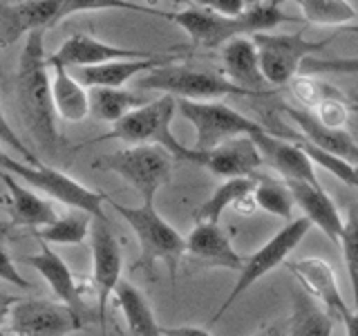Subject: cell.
Wrapping results in <instances>:
<instances>
[{
  "label": "cell",
  "mask_w": 358,
  "mask_h": 336,
  "mask_svg": "<svg viewBox=\"0 0 358 336\" xmlns=\"http://www.w3.org/2000/svg\"><path fill=\"white\" fill-rule=\"evenodd\" d=\"M186 255L199 269L240 272L244 265V258L233 249L229 233L220 222H195L193 231L186 235Z\"/></svg>",
  "instance_id": "cell-13"
},
{
  "label": "cell",
  "mask_w": 358,
  "mask_h": 336,
  "mask_svg": "<svg viewBox=\"0 0 358 336\" xmlns=\"http://www.w3.org/2000/svg\"><path fill=\"white\" fill-rule=\"evenodd\" d=\"M311 227L313 224L305 216L298 218V220H291L273 235L271 240H266L255 253L244 258V265L238 272V280H235V285L231 289V294L227 296V300H224L220 305V309L213 314V323H217L224 314L235 305V300H238L242 294H246L257 280H262L266 274H271L273 269L285 265L287 258L296 251V246L305 240V235L309 233Z\"/></svg>",
  "instance_id": "cell-9"
},
{
  "label": "cell",
  "mask_w": 358,
  "mask_h": 336,
  "mask_svg": "<svg viewBox=\"0 0 358 336\" xmlns=\"http://www.w3.org/2000/svg\"><path fill=\"white\" fill-rule=\"evenodd\" d=\"M108 206L115 209L117 216H121L132 229L134 238L139 242V260L134 267H143L152 272L157 262H166L171 278L175 280L177 269L182 258L186 255V238L179 233L171 222H166L164 216L155 209V204L128 206L121 202L108 197Z\"/></svg>",
  "instance_id": "cell-4"
},
{
  "label": "cell",
  "mask_w": 358,
  "mask_h": 336,
  "mask_svg": "<svg viewBox=\"0 0 358 336\" xmlns=\"http://www.w3.org/2000/svg\"><path fill=\"white\" fill-rule=\"evenodd\" d=\"M175 155L157 144H134L128 148L99 157L92 164L96 171L115 173L139 193L143 204H155L157 193L171 184Z\"/></svg>",
  "instance_id": "cell-5"
},
{
  "label": "cell",
  "mask_w": 358,
  "mask_h": 336,
  "mask_svg": "<svg viewBox=\"0 0 358 336\" xmlns=\"http://www.w3.org/2000/svg\"><path fill=\"white\" fill-rule=\"evenodd\" d=\"M285 115L294 121V126H298V130L302 132V137L309 139L311 144H316L318 148L327 150L341 160L350 162V164H358V141L350 134L345 126H327L322 123L316 112L302 106H282Z\"/></svg>",
  "instance_id": "cell-18"
},
{
  "label": "cell",
  "mask_w": 358,
  "mask_h": 336,
  "mask_svg": "<svg viewBox=\"0 0 358 336\" xmlns=\"http://www.w3.org/2000/svg\"><path fill=\"white\" fill-rule=\"evenodd\" d=\"M253 43L260 54V67L268 85H287L300 74L302 63L309 56H316L334 41H307L302 34H271L260 31L253 34Z\"/></svg>",
  "instance_id": "cell-10"
},
{
  "label": "cell",
  "mask_w": 358,
  "mask_h": 336,
  "mask_svg": "<svg viewBox=\"0 0 358 336\" xmlns=\"http://www.w3.org/2000/svg\"><path fill=\"white\" fill-rule=\"evenodd\" d=\"M18 298H11V296H0V325H3L7 318H9V312H11V305H14Z\"/></svg>",
  "instance_id": "cell-42"
},
{
  "label": "cell",
  "mask_w": 358,
  "mask_h": 336,
  "mask_svg": "<svg viewBox=\"0 0 358 336\" xmlns=\"http://www.w3.org/2000/svg\"><path fill=\"white\" fill-rule=\"evenodd\" d=\"M148 3H171V5H193L195 0H148Z\"/></svg>",
  "instance_id": "cell-44"
},
{
  "label": "cell",
  "mask_w": 358,
  "mask_h": 336,
  "mask_svg": "<svg viewBox=\"0 0 358 336\" xmlns=\"http://www.w3.org/2000/svg\"><path fill=\"white\" fill-rule=\"evenodd\" d=\"M0 141H3L5 146H9L11 150H16L20 160H25V162H29V164L41 162L38 157H36V153H34L31 148H27V146L20 141L18 132L9 126V121H7V117H5L3 108H0Z\"/></svg>",
  "instance_id": "cell-37"
},
{
  "label": "cell",
  "mask_w": 358,
  "mask_h": 336,
  "mask_svg": "<svg viewBox=\"0 0 358 336\" xmlns=\"http://www.w3.org/2000/svg\"><path fill=\"white\" fill-rule=\"evenodd\" d=\"M257 148L262 153V160L273 168V171L287 179V182H309V184H320L316 171H313L311 157L300 148L298 141L278 137V134L262 130L253 134Z\"/></svg>",
  "instance_id": "cell-17"
},
{
  "label": "cell",
  "mask_w": 358,
  "mask_h": 336,
  "mask_svg": "<svg viewBox=\"0 0 358 336\" xmlns=\"http://www.w3.org/2000/svg\"><path fill=\"white\" fill-rule=\"evenodd\" d=\"M61 0H18L0 3V48L27 38L29 34L54 27L59 18Z\"/></svg>",
  "instance_id": "cell-14"
},
{
  "label": "cell",
  "mask_w": 358,
  "mask_h": 336,
  "mask_svg": "<svg viewBox=\"0 0 358 336\" xmlns=\"http://www.w3.org/2000/svg\"><path fill=\"white\" fill-rule=\"evenodd\" d=\"M0 171L16 175L18 179H22V182H27L31 188H36L38 193L48 195L52 200H59L72 209L85 211L92 218L108 220L106 211H103V206L108 204V195L83 186L81 182H76L74 177L59 171V168L48 166L45 162L29 164L25 160H14V157L3 155V160H0Z\"/></svg>",
  "instance_id": "cell-6"
},
{
  "label": "cell",
  "mask_w": 358,
  "mask_h": 336,
  "mask_svg": "<svg viewBox=\"0 0 358 336\" xmlns=\"http://www.w3.org/2000/svg\"><path fill=\"white\" fill-rule=\"evenodd\" d=\"M155 54L157 52L119 48V45L90 36V34H74V36L67 38L54 54H50V59L76 70V67L101 65V63L117 61V59H145V56H155Z\"/></svg>",
  "instance_id": "cell-20"
},
{
  "label": "cell",
  "mask_w": 358,
  "mask_h": 336,
  "mask_svg": "<svg viewBox=\"0 0 358 336\" xmlns=\"http://www.w3.org/2000/svg\"><path fill=\"white\" fill-rule=\"evenodd\" d=\"M16 101L20 119L31 139L50 157L61 150V132L56 126V106L52 97L50 63L45 56L43 29L27 36L16 67Z\"/></svg>",
  "instance_id": "cell-1"
},
{
  "label": "cell",
  "mask_w": 358,
  "mask_h": 336,
  "mask_svg": "<svg viewBox=\"0 0 358 336\" xmlns=\"http://www.w3.org/2000/svg\"><path fill=\"white\" fill-rule=\"evenodd\" d=\"M164 336H213L208 330L197 325H177V328H164Z\"/></svg>",
  "instance_id": "cell-40"
},
{
  "label": "cell",
  "mask_w": 358,
  "mask_h": 336,
  "mask_svg": "<svg viewBox=\"0 0 358 336\" xmlns=\"http://www.w3.org/2000/svg\"><path fill=\"white\" fill-rule=\"evenodd\" d=\"M7 229H9V227H7V224H5L3 220H0V233H7Z\"/></svg>",
  "instance_id": "cell-49"
},
{
  "label": "cell",
  "mask_w": 358,
  "mask_h": 336,
  "mask_svg": "<svg viewBox=\"0 0 358 336\" xmlns=\"http://www.w3.org/2000/svg\"><path fill=\"white\" fill-rule=\"evenodd\" d=\"M343 31H350V34H358V22H354V25H350V27H345Z\"/></svg>",
  "instance_id": "cell-48"
},
{
  "label": "cell",
  "mask_w": 358,
  "mask_h": 336,
  "mask_svg": "<svg viewBox=\"0 0 358 336\" xmlns=\"http://www.w3.org/2000/svg\"><path fill=\"white\" fill-rule=\"evenodd\" d=\"M0 280H5V283L14 285V287H20V289H29V280L22 278V274L16 269L14 260H11V255L7 253V249L3 244H0Z\"/></svg>",
  "instance_id": "cell-38"
},
{
  "label": "cell",
  "mask_w": 358,
  "mask_h": 336,
  "mask_svg": "<svg viewBox=\"0 0 358 336\" xmlns=\"http://www.w3.org/2000/svg\"><path fill=\"white\" fill-rule=\"evenodd\" d=\"M347 106H350V110H352V112H358V94L347 97Z\"/></svg>",
  "instance_id": "cell-45"
},
{
  "label": "cell",
  "mask_w": 358,
  "mask_h": 336,
  "mask_svg": "<svg viewBox=\"0 0 358 336\" xmlns=\"http://www.w3.org/2000/svg\"><path fill=\"white\" fill-rule=\"evenodd\" d=\"M9 330L0 336H70L83 330L81 312L65 302L52 300H16L9 312Z\"/></svg>",
  "instance_id": "cell-11"
},
{
  "label": "cell",
  "mask_w": 358,
  "mask_h": 336,
  "mask_svg": "<svg viewBox=\"0 0 358 336\" xmlns=\"http://www.w3.org/2000/svg\"><path fill=\"white\" fill-rule=\"evenodd\" d=\"M255 336H289V332L285 334L282 330L278 328V325H268V328H264V330H260Z\"/></svg>",
  "instance_id": "cell-43"
},
{
  "label": "cell",
  "mask_w": 358,
  "mask_h": 336,
  "mask_svg": "<svg viewBox=\"0 0 358 336\" xmlns=\"http://www.w3.org/2000/svg\"><path fill=\"white\" fill-rule=\"evenodd\" d=\"M22 262L29 265L31 269L43 276L45 283L50 285L52 294L59 298L65 305H70L72 309L81 312L83 300H81V287H78L76 278L72 274V269L67 267V262L56 253L48 242L38 240V251L31 255H22Z\"/></svg>",
  "instance_id": "cell-21"
},
{
  "label": "cell",
  "mask_w": 358,
  "mask_h": 336,
  "mask_svg": "<svg viewBox=\"0 0 358 336\" xmlns=\"http://www.w3.org/2000/svg\"><path fill=\"white\" fill-rule=\"evenodd\" d=\"M92 229V216L85 211L74 209L63 218H56L45 227L31 229L34 238L48 244H81Z\"/></svg>",
  "instance_id": "cell-30"
},
{
  "label": "cell",
  "mask_w": 358,
  "mask_h": 336,
  "mask_svg": "<svg viewBox=\"0 0 358 336\" xmlns=\"http://www.w3.org/2000/svg\"><path fill=\"white\" fill-rule=\"evenodd\" d=\"M90 246H92V283L96 291V309H99V325L106 332V312L108 300L115 296V289L121 283L123 269V253L119 240L110 229L108 220L92 218V229H90Z\"/></svg>",
  "instance_id": "cell-12"
},
{
  "label": "cell",
  "mask_w": 358,
  "mask_h": 336,
  "mask_svg": "<svg viewBox=\"0 0 358 336\" xmlns=\"http://www.w3.org/2000/svg\"><path fill=\"white\" fill-rule=\"evenodd\" d=\"M0 177H3V184L9 193V216L16 227L38 229L59 218V213L54 211L52 202L41 197L36 190L22 186L16 179V175L0 171Z\"/></svg>",
  "instance_id": "cell-24"
},
{
  "label": "cell",
  "mask_w": 358,
  "mask_h": 336,
  "mask_svg": "<svg viewBox=\"0 0 358 336\" xmlns=\"http://www.w3.org/2000/svg\"><path fill=\"white\" fill-rule=\"evenodd\" d=\"M108 9H123V11H137V14H152V16L171 18L168 11L155 9L150 5L132 3V0H61V9H59V18H56V25L63 22L65 18L76 16V14H85V11H108Z\"/></svg>",
  "instance_id": "cell-33"
},
{
  "label": "cell",
  "mask_w": 358,
  "mask_h": 336,
  "mask_svg": "<svg viewBox=\"0 0 358 336\" xmlns=\"http://www.w3.org/2000/svg\"><path fill=\"white\" fill-rule=\"evenodd\" d=\"M287 269L296 276L298 285L305 289L309 296L316 298L334 318H341V321L350 318L354 307H350L345 302L331 265L320 260V258H305V260L287 262Z\"/></svg>",
  "instance_id": "cell-16"
},
{
  "label": "cell",
  "mask_w": 358,
  "mask_h": 336,
  "mask_svg": "<svg viewBox=\"0 0 358 336\" xmlns=\"http://www.w3.org/2000/svg\"><path fill=\"white\" fill-rule=\"evenodd\" d=\"M287 184L291 188L296 206L302 211V216H305L313 227H318L334 244H338L345 220L341 216L338 206L334 204V200L322 190V186L309 184V182H287Z\"/></svg>",
  "instance_id": "cell-23"
},
{
  "label": "cell",
  "mask_w": 358,
  "mask_h": 336,
  "mask_svg": "<svg viewBox=\"0 0 358 336\" xmlns=\"http://www.w3.org/2000/svg\"><path fill=\"white\" fill-rule=\"evenodd\" d=\"M175 61V54H155L145 56V59H117L101 65L76 67V78L85 88H123L137 74H145L155 70V67Z\"/></svg>",
  "instance_id": "cell-22"
},
{
  "label": "cell",
  "mask_w": 358,
  "mask_h": 336,
  "mask_svg": "<svg viewBox=\"0 0 358 336\" xmlns=\"http://www.w3.org/2000/svg\"><path fill=\"white\" fill-rule=\"evenodd\" d=\"M302 18L320 27H350L358 20V9L352 0H296Z\"/></svg>",
  "instance_id": "cell-31"
},
{
  "label": "cell",
  "mask_w": 358,
  "mask_h": 336,
  "mask_svg": "<svg viewBox=\"0 0 358 336\" xmlns=\"http://www.w3.org/2000/svg\"><path fill=\"white\" fill-rule=\"evenodd\" d=\"M177 112V99L171 94H162L159 99H152L148 104L130 110L126 117L112 123V130L101 134V137L85 141V144H101L110 139H119L123 144H157L168 148L177 162L195 164L199 160V153L193 146H184L173 132V117Z\"/></svg>",
  "instance_id": "cell-3"
},
{
  "label": "cell",
  "mask_w": 358,
  "mask_h": 336,
  "mask_svg": "<svg viewBox=\"0 0 358 336\" xmlns=\"http://www.w3.org/2000/svg\"><path fill=\"white\" fill-rule=\"evenodd\" d=\"M255 179V188H253V200L255 206H260L262 211L278 216L287 222H291V211H294L296 202L291 195V188L287 184V179H275L268 175H253Z\"/></svg>",
  "instance_id": "cell-32"
},
{
  "label": "cell",
  "mask_w": 358,
  "mask_h": 336,
  "mask_svg": "<svg viewBox=\"0 0 358 336\" xmlns=\"http://www.w3.org/2000/svg\"><path fill=\"white\" fill-rule=\"evenodd\" d=\"M148 104L141 90L123 88H90V115L99 121L117 123L130 110Z\"/></svg>",
  "instance_id": "cell-28"
},
{
  "label": "cell",
  "mask_w": 358,
  "mask_h": 336,
  "mask_svg": "<svg viewBox=\"0 0 358 336\" xmlns=\"http://www.w3.org/2000/svg\"><path fill=\"white\" fill-rule=\"evenodd\" d=\"M177 110L195 130V141H193L195 150H210L233 137L268 130V126H262V123L240 115L238 110H233L220 99L213 101L177 99Z\"/></svg>",
  "instance_id": "cell-8"
},
{
  "label": "cell",
  "mask_w": 358,
  "mask_h": 336,
  "mask_svg": "<svg viewBox=\"0 0 358 336\" xmlns=\"http://www.w3.org/2000/svg\"><path fill=\"white\" fill-rule=\"evenodd\" d=\"M302 74H356L358 76V56L354 59H320V56H309V59L302 63Z\"/></svg>",
  "instance_id": "cell-36"
},
{
  "label": "cell",
  "mask_w": 358,
  "mask_h": 336,
  "mask_svg": "<svg viewBox=\"0 0 358 336\" xmlns=\"http://www.w3.org/2000/svg\"><path fill=\"white\" fill-rule=\"evenodd\" d=\"M137 90H141V92H162L175 99L190 101H213L229 94L253 97L251 92H246L240 85L229 81L224 74L177 63H166L141 74V78L137 81Z\"/></svg>",
  "instance_id": "cell-7"
},
{
  "label": "cell",
  "mask_w": 358,
  "mask_h": 336,
  "mask_svg": "<svg viewBox=\"0 0 358 336\" xmlns=\"http://www.w3.org/2000/svg\"><path fill=\"white\" fill-rule=\"evenodd\" d=\"M0 144H3V141H0ZM3 155H5V153H3V148H0V160H3Z\"/></svg>",
  "instance_id": "cell-50"
},
{
  "label": "cell",
  "mask_w": 358,
  "mask_h": 336,
  "mask_svg": "<svg viewBox=\"0 0 358 336\" xmlns=\"http://www.w3.org/2000/svg\"><path fill=\"white\" fill-rule=\"evenodd\" d=\"M334 316L300 285L291 291L289 336H331Z\"/></svg>",
  "instance_id": "cell-26"
},
{
  "label": "cell",
  "mask_w": 358,
  "mask_h": 336,
  "mask_svg": "<svg viewBox=\"0 0 358 336\" xmlns=\"http://www.w3.org/2000/svg\"><path fill=\"white\" fill-rule=\"evenodd\" d=\"M291 90H294V97L298 99V104L309 110L318 108L322 101L341 94L334 85L320 83L316 78H311L309 74H298L294 81H291Z\"/></svg>",
  "instance_id": "cell-35"
},
{
  "label": "cell",
  "mask_w": 358,
  "mask_h": 336,
  "mask_svg": "<svg viewBox=\"0 0 358 336\" xmlns=\"http://www.w3.org/2000/svg\"><path fill=\"white\" fill-rule=\"evenodd\" d=\"M197 166L206 168L208 173L217 177H253L257 168L264 162L262 153L257 148L253 134H242L224 141L210 150H197Z\"/></svg>",
  "instance_id": "cell-15"
},
{
  "label": "cell",
  "mask_w": 358,
  "mask_h": 336,
  "mask_svg": "<svg viewBox=\"0 0 358 336\" xmlns=\"http://www.w3.org/2000/svg\"><path fill=\"white\" fill-rule=\"evenodd\" d=\"M345 323V330H347V336H358V305L352 309L350 318L343 321Z\"/></svg>",
  "instance_id": "cell-41"
},
{
  "label": "cell",
  "mask_w": 358,
  "mask_h": 336,
  "mask_svg": "<svg viewBox=\"0 0 358 336\" xmlns=\"http://www.w3.org/2000/svg\"><path fill=\"white\" fill-rule=\"evenodd\" d=\"M197 7H204L208 11H215L222 16H240L246 9L242 0H195Z\"/></svg>",
  "instance_id": "cell-39"
},
{
  "label": "cell",
  "mask_w": 358,
  "mask_h": 336,
  "mask_svg": "<svg viewBox=\"0 0 358 336\" xmlns=\"http://www.w3.org/2000/svg\"><path fill=\"white\" fill-rule=\"evenodd\" d=\"M168 20L182 27L197 48L215 50L235 36H253L260 31H271L285 22H296L298 18L287 14L282 7L262 3L246 7L240 16H222L204 7H188L184 11H175Z\"/></svg>",
  "instance_id": "cell-2"
},
{
  "label": "cell",
  "mask_w": 358,
  "mask_h": 336,
  "mask_svg": "<svg viewBox=\"0 0 358 336\" xmlns=\"http://www.w3.org/2000/svg\"><path fill=\"white\" fill-rule=\"evenodd\" d=\"M255 179L253 177H229L222 182L213 195L195 209V222H220L222 213L231 206H240L253 200Z\"/></svg>",
  "instance_id": "cell-29"
},
{
  "label": "cell",
  "mask_w": 358,
  "mask_h": 336,
  "mask_svg": "<svg viewBox=\"0 0 358 336\" xmlns=\"http://www.w3.org/2000/svg\"><path fill=\"white\" fill-rule=\"evenodd\" d=\"M338 244L343 249V260L347 267V276H350L354 307H356L358 305V202H354L350 211H347Z\"/></svg>",
  "instance_id": "cell-34"
},
{
  "label": "cell",
  "mask_w": 358,
  "mask_h": 336,
  "mask_svg": "<svg viewBox=\"0 0 358 336\" xmlns=\"http://www.w3.org/2000/svg\"><path fill=\"white\" fill-rule=\"evenodd\" d=\"M266 3H271V5H275V7H282L285 3H291V0H266Z\"/></svg>",
  "instance_id": "cell-47"
},
{
  "label": "cell",
  "mask_w": 358,
  "mask_h": 336,
  "mask_svg": "<svg viewBox=\"0 0 358 336\" xmlns=\"http://www.w3.org/2000/svg\"><path fill=\"white\" fill-rule=\"evenodd\" d=\"M220 59L224 76L229 81L240 85L246 92H251L253 97L266 94L268 81L262 74L260 54H257V48L251 36H235L229 43H224Z\"/></svg>",
  "instance_id": "cell-19"
},
{
  "label": "cell",
  "mask_w": 358,
  "mask_h": 336,
  "mask_svg": "<svg viewBox=\"0 0 358 336\" xmlns=\"http://www.w3.org/2000/svg\"><path fill=\"white\" fill-rule=\"evenodd\" d=\"M52 78V97L56 106V115L65 121H83L90 115V92L76 76L70 74V67L48 56Z\"/></svg>",
  "instance_id": "cell-25"
},
{
  "label": "cell",
  "mask_w": 358,
  "mask_h": 336,
  "mask_svg": "<svg viewBox=\"0 0 358 336\" xmlns=\"http://www.w3.org/2000/svg\"><path fill=\"white\" fill-rule=\"evenodd\" d=\"M242 3H244L246 7H255V5H262L264 0H242Z\"/></svg>",
  "instance_id": "cell-46"
},
{
  "label": "cell",
  "mask_w": 358,
  "mask_h": 336,
  "mask_svg": "<svg viewBox=\"0 0 358 336\" xmlns=\"http://www.w3.org/2000/svg\"><path fill=\"white\" fill-rule=\"evenodd\" d=\"M115 300L134 336H164V328L157 323L155 312L141 289H137L128 280H121L115 289Z\"/></svg>",
  "instance_id": "cell-27"
}]
</instances>
